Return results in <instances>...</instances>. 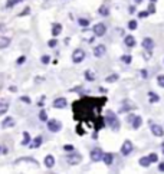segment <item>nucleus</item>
<instances>
[{
  "instance_id": "f257e3e1",
  "label": "nucleus",
  "mask_w": 164,
  "mask_h": 174,
  "mask_svg": "<svg viewBox=\"0 0 164 174\" xmlns=\"http://www.w3.org/2000/svg\"><path fill=\"white\" fill-rule=\"evenodd\" d=\"M107 104V98H95V97H84L72 104L73 118L79 122H94L95 131H99L104 127V120L101 118V109Z\"/></svg>"
},
{
  "instance_id": "f03ea898",
  "label": "nucleus",
  "mask_w": 164,
  "mask_h": 174,
  "mask_svg": "<svg viewBox=\"0 0 164 174\" xmlns=\"http://www.w3.org/2000/svg\"><path fill=\"white\" fill-rule=\"evenodd\" d=\"M104 122H107V125L109 127V130H112V131H118L120 130V127H121V122L120 120H118V117L115 115L114 111H107V114H105V120Z\"/></svg>"
},
{
  "instance_id": "7ed1b4c3",
  "label": "nucleus",
  "mask_w": 164,
  "mask_h": 174,
  "mask_svg": "<svg viewBox=\"0 0 164 174\" xmlns=\"http://www.w3.org/2000/svg\"><path fill=\"white\" fill-rule=\"evenodd\" d=\"M66 161L69 165H77L82 161V155L79 152H72V154H68L66 155Z\"/></svg>"
},
{
  "instance_id": "20e7f679",
  "label": "nucleus",
  "mask_w": 164,
  "mask_h": 174,
  "mask_svg": "<svg viewBox=\"0 0 164 174\" xmlns=\"http://www.w3.org/2000/svg\"><path fill=\"white\" fill-rule=\"evenodd\" d=\"M48 130L50 132H59L62 130V122L59 120H48Z\"/></svg>"
},
{
  "instance_id": "39448f33",
  "label": "nucleus",
  "mask_w": 164,
  "mask_h": 174,
  "mask_svg": "<svg viewBox=\"0 0 164 174\" xmlns=\"http://www.w3.org/2000/svg\"><path fill=\"white\" fill-rule=\"evenodd\" d=\"M89 157L92 160L94 163H98V161H102V157H104V151H102V148H94L91 154H89Z\"/></svg>"
},
{
  "instance_id": "423d86ee",
  "label": "nucleus",
  "mask_w": 164,
  "mask_h": 174,
  "mask_svg": "<svg viewBox=\"0 0 164 174\" xmlns=\"http://www.w3.org/2000/svg\"><path fill=\"white\" fill-rule=\"evenodd\" d=\"M85 59V52L82 49H75L72 53V62L73 63H81L82 60Z\"/></svg>"
},
{
  "instance_id": "0eeeda50",
  "label": "nucleus",
  "mask_w": 164,
  "mask_h": 174,
  "mask_svg": "<svg viewBox=\"0 0 164 174\" xmlns=\"http://www.w3.org/2000/svg\"><path fill=\"white\" fill-rule=\"evenodd\" d=\"M92 30H94V35H95V36L101 38V36H104L105 33H107V26H105L104 23H97V25L92 27Z\"/></svg>"
},
{
  "instance_id": "6e6552de",
  "label": "nucleus",
  "mask_w": 164,
  "mask_h": 174,
  "mask_svg": "<svg viewBox=\"0 0 164 174\" xmlns=\"http://www.w3.org/2000/svg\"><path fill=\"white\" fill-rule=\"evenodd\" d=\"M131 152H132V142L130 141V140H125L124 144L121 145V154H122L124 157H127V155H130Z\"/></svg>"
},
{
  "instance_id": "1a4fd4ad",
  "label": "nucleus",
  "mask_w": 164,
  "mask_h": 174,
  "mask_svg": "<svg viewBox=\"0 0 164 174\" xmlns=\"http://www.w3.org/2000/svg\"><path fill=\"white\" fill-rule=\"evenodd\" d=\"M135 108V105L132 102H130L128 99H124L122 101V104H121V107H120V114H124V112H128V111H132V109Z\"/></svg>"
},
{
  "instance_id": "9d476101",
  "label": "nucleus",
  "mask_w": 164,
  "mask_h": 174,
  "mask_svg": "<svg viewBox=\"0 0 164 174\" xmlns=\"http://www.w3.org/2000/svg\"><path fill=\"white\" fill-rule=\"evenodd\" d=\"M150 128H151L153 135H155V137H163L164 135L163 127H160L159 124H154V122H151V121H150Z\"/></svg>"
},
{
  "instance_id": "9b49d317",
  "label": "nucleus",
  "mask_w": 164,
  "mask_h": 174,
  "mask_svg": "<svg viewBox=\"0 0 164 174\" xmlns=\"http://www.w3.org/2000/svg\"><path fill=\"white\" fill-rule=\"evenodd\" d=\"M105 53H107V48L104 45H98V46L94 48V56L95 58H102Z\"/></svg>"
},
{
  "instance_id": "f8f14e48",
  "label": "nucleus",
  "mask_w": 164,
  "mask_h": 174,
  "mask_svg": "<svg viewBox=\"0 0 164 174\" xmlns=\"http://www.w3.org/2000/svg\"><path fill=\"white\" fill-rule=\"evenodd\" d=\"M66 105H68V102H66L65 98H56L53 101V104H52L53 108H59V109H63Z\"/></svg>"
},
{
  "instance_id": "ddd939ff",
  "label": "nucleus",
  "mask_w": 164,
  "mask_h": 174,
  "mask_svg": "<svg viewBox=\"0 0 164 174\" xmlns=\"http://www.w3.org/2000/svg\"><path fill=\"white\" fill-rule=\"evenodd\" d=\"M142 48L144 49H147V50H153V48H154V40L151 38H144V40H142Z\"/></svg>"
},
{
  "instance_id": "4468645a",
  "label": "nucleus",
  "mask_w": 164,
  "mask_h": 174,
  "mask_svg": "<svg viewBox=\"0 0 164 174\" xmlns=\"http://www.w3.org/2000/svg\"><path fill=\"white\" fill-rule=\"evenodd\" d=\"M102 161H104V163L109 167L111 164L114 163V154H112V152H107V154H105V152H104V157H102Z\"/></svg>"
},
{
  "instance_id": "2eb2a0df",
  "label": "nucleus",
  "mask_w": 164,
  "mask_h": 174,
  "mask_svg": "<svg viewBox=\"0 0 164 174\" xmlns=\"http://www.w3.org/2000/svg\"><path fill=\"white\" fill-rule=\"evenodd\" d=\"M124 43H125V46H128V48H134V46H135V38H134L132 35H128V36L124 38Z\"/></svg>"
},
{
  "instance_id": "dca6fc26",
  "label": "nucleus",
  "mask_w": 164,
  "mask_h": 174,
  "mask_svg": "<svg viewBox=\"0 0 164 174\" xmlns=\"http://www.w3.org/2000/svg\"><path fill=\"white\" fill-rule=\"evenodd\" d=\"M50 32H52V36H59L60 32H62V25L60 23H53Z\"/></svg>"
},
{
  "instance_id": "f3484780",
  "label": "nucleus",
  "mask_w": 164,
  "mask_h": 174,
  "mask_svg": "<svg viewBox=\"0 0 164 174\" xmlns=\"http://www.w3.org/2000/svg\"><path fill=\"white\" fill-rule=\"evenodd\" d=\"M45 165H46L48 169H53V165H55V157L52 155V154H49V155H46V157H45Z\"/></svg>"
},
{
  "instance_id": "a211bd4d",
  "label": "nucleus",
  "mask_w": 164,
  "mask_h": 174,
  "mask_svg": "<svg viewBox=\"0 0 164 174\" xmlns=\"http://www.w3.org/2000/svg\"><path fill=\"white\" fill-rule=\"evenodd\" d=\"M13 125H15V118L7 117V118H5L3 122H2V128H10V127H13Z\"/></svg>"
},
{
  "instance_id": "6ab92c4d",
  "label": "nucleus",
  "mask_w": 164,
  "mask_h": 174,
  "mask_svg": "<svg viewBox=\"0 0 164 174\" xmlns=\"http://www.w3.org/2000/svg\"><path fill=\"white\" fill-rule=\"evenodd\" d=\"M12 39L7 38V36H0V49H5V48H7L9 45H10Z\"/></svg>"
},
{
  "instance_id": "aec40b11",
  "label": "nucleus",
  "mask_w": 164,
  "mask_h": 174,
  "mask_svg": "<svg viewBox=\"0 0 164 174\" xmlns=\"http://www.w3.org/2000/svg\"><path fill=\"white\" fill-rule=\"evenodd\" d=\"M141 124H142V118L140 117V115H135L134 120H132V122H131L132 128H134V130H138V128L141 127Z\"/></svg>"
},
{
  "instance_id": "412c9836",
  "label": "nucleus",
  "mask_w": 164,
  "mask_h": 174,
  "mask_svg": "<svg viewBox=\"0 0 164 174\" xmlns=\"http://www.w3.org/2000/svg\"><path fill=\"white\" fill-rule=\"evenodd\" d=\"M84 76H85V79L87 81H89V82H94L95 81V72L94 71H91V69H87V71L84 72Z\"/></svg>"
},
{
  "instance_id": "4be33fe9",
  "label": "nucleus",
  "mask_w": 164,
  "mask_h": 174,
  "mask_svg": "<svg viewBox=\"0 0 164 174\" xmlns=\"http://www.w3.org/2000/svg\"><path fill=\"white\" fill-rule=\"evenodd\" d=\"M42 141H43L42 135H38V137H36V138H35V140L32 141V144H29V147H30V148H38V147H40Z\"/></svg>"
},
{
  "instance_id": "5701e85b",
  "label": "nucleus",
  "mask_w": 164,
  "mask_h": 174,
  "mask_svg": "<svg viewBox=\"0 0 164 174\" xmlns=\"http://www.w3.org/2000/svg\"><path fill=\"white\" fill-rule=\"evenodd\" d=\"M148 101H150L151 104L159 102V101H160L159 94H155V92H153V91H150V92H148Z\"/></svg>"
},
{
  "instance_id": "b1692460",
  "label": "nucleus",
  "mask_w": 164,
  "mask_h": 174,
  "mask_svg": "<svg viewBox=\"0 0 164 174\" xmlns=\"http://www.w3.org/2000/svg\"><path fill=\"white\" fill-rule=\"evenodd\" d=\"M118 73H111V75H108L107 78H105V82H108V84H114V82L118 81Z\"/></svg>"
},
{
  "instance_id": "393cba45",
  "label": "nucleus",
  "mask_w": 164,
  "mask_h": 174,
  "mask_svg": "<svg viewBox=\"0 0 164 174\" xmlns=\"http://www.w3.org/2000/svg\"><path fill=\"white\" fill-rule=\"evenodd\" d=\"M138 163H140V165H141V167H144V169L150 167V164H151V163H150V160H148V157H141Z\"/></svg>"
},
{
  "instance_id": "a878e982",
  "label": "nucleus",
  "mask_w": 164,
  "mask_h": 174,
  "mask_svg": "<svg viewBox=\"0 0 164 174\" xmlns=\"http://www.w3.org/2000/svg\"><path fill=\"white\" fill-rule=\"evenodd\" d=\"M7 109H9V102L7 101H2L0 102V115H3Z\"/></svg>"
},
{
  "instance_id": "bb28decb",
  "label": "nucleus",
  "mask_w": 164,
  "mask_h": 174,
  "mask_svg": "<svg viewBox=\"0 0 164 174\" xmlns=\"http://www.w3.org/2000/svg\"><path fill=\"white\" fill-rule=\"evenodd\" d=\"M98 13L101 15V16H108L109 15V7H107V6H101L98 9Z\"/></svg>"
},
{
  "instance_id": "cd10ccee",
  "label": "nucleus",
  "mask_w": 164,
  "mask_h": 174,
  "mask_svg": "<svg viewBox=\"0 0 164 174\" xmlns=\"http://www.w3.org/2000/svg\"><path fill=\"white\" fill-rule=\"evenodd\" d=\"M30 144V135H29V132H23V141H22V145H29Z\"/></svg>"
},
{
  "instance_id": "c85d7f7f",
  "label": "nucleus",
  "mask_w": 164,
  "mask_h": 174,
  "mask_svg": "<svg viewBox=\"0 0 164 174\" xmlns=\"http://www.w3.org/2000/svg\"><path fill=\"white\" fill-rule=\"evenodd\" d=\"M22 0H7L6 2V9H12L13 6H16L17 3H20Z\"/></svg>"
},
{
  "instance_id": "c756f323",
  "label": "nucleus",
  "mask_w": 164,
  "mask_h": 174,
  "mask_svg": "<svg viewBox=\"0 0 164 174\" xmlns=\"http://www.w3.org/2000/svg\"><path fill=\"white\" fill-rule=\"evenodd\" d=\"M78 23H79L82 27H88V25H89V19H85V17H79V19H78Z\"/></svg>"
},
{
  "instance_id": "7c9ffc66",
  "label": "nucleus",
  "mask_w": 164,
  "mask_h": 174,
  "mask_svg": "<svg viewBox=\"0 0 164 174\" xmlns=\"http://www.w3.org/2000/svg\"><path fill=\"white\" fill-rule=\"evenodd\" d=\"M39 120L46 122L48 121V114H46V111L45 109H40V112H39Z\"/></svg>"
},
{
  "instance_id": "2f4dec72",
  "label": "nucleus",
  "mask_w": 164,
  "mask_h": 174,
  "mask_svg": "<svg viewBox=\"0 0 164 174\" xmlns=\"http://www.w3.org/2000/svg\"><path fill=\"white\" fill-rule=\"evenodd\" d=\"M147 157H148V160H150V163H157V161H159V155H157L155 152H151Z\"/></svg>"
},
{
  "instance_id": "473e14b6",
  "label": "nucleus",
  "mask_w": 164,
  "mask_h": 174,
  "mask_svg": "<svg viewBox=\"0 0 164 174\" xmlns=\"http://www.w3.org/2000/svg\"><path fill=\"white\" fill-rule=\"evenodd\" d=\"M128 29H130V30H135L137 29V20H130V22H128Z\"/></svg>"
},
{
  "instance_id": "72a5a7b5",
  "label": "nucleus",
  "mask_w": 164,
  "mask_h": 174,
  "mask_svg": "<svg viewBox=\"0 0 164 174\" xmlns=\"http://www.w3.org/2000/svg\"><path fill=\"white\" fill-rule=\"evenodd\" d=\"M157 84H159L161 88H164V75H159V76H157Z\"/></svg>"
},
{
  "instance_id": "f704fd0d",
  "label": "nucleus",
  "mask_w": 164,
  "mask_h": 174,
  "mask_svg": "<svg viewBox=\"0 0 164 174\" xmlns=\"http://www.w3.org/2000/svg\"><path fill=\"white\" fill-rule=\"evenodd\" d=\"M121 60L125 62V63H131V56L130 55H124V56H121Z\"/></svg>"
},
{
  "instance_id": "c9c22d12",
  "label": "nucleus",
  "mask_w": 164,
  "mask_h": 174,
  "mask_svg": "<svg viewBox=\"0 0 164 174\" xmlns=\"http://www.w3.org/2000/svg\"><path fill=\"white\" fill-rule=\"evenodd\" d=\"M40 60H42V63H43V65H48V63H49V60H50V58L48 56V55H43V56L40 58Z\"/></svg>"
},
{
  "instance_id": "e433bc0d",
  "label": "nucleus",
  "mask_w": 164,
  "mask_h": 174,
  "mask_svg": "<svg viewBox=\"0 0 164 174\" xmlns=\"http://www.w3.org/2000/svg\"><path fill=\"white\" fill-rule=\"evenodd\" d=\"M56 45H58V40H56V39H50L49 42H48V46H49V48H55Z\"/></svg>"
},
{
  "instance_id": "4c0bfd02",
  "label": "nucleus",
  "mask_w": 164,
  "mask_h": 174,
  "mask_svg": "<svg viewBox=\"0 0 164 174\" xmlns=\"http://www.w3.org/2000/svg\"><path fill=\"white\" fill-rule=\"evenodd\" d=\"M63 150L68 152H71V151H73L75 148H73V145H71V144H66V145H63Z\"/></svg>"
},
{
  "instance_id": "58836bf2",
  "label": "nucleus",
  "mask_w": 164,
  "mask_h": 174,
  "mask_svg": "<svg viewBox=\"0 0 164 174\" xmlns=\"http://www.w3.org/2000/svg\"><path fill=\"white\" fill-rule=\"evenodd\" d=\"M148 15H150V13H148V12L142 10V12H140V13H138V17H140V19H144V17H147Z\"/></svg>"
},
{
  "instance_id": "ea45409f",
  "label": "nucleus",
  "mask_w": 164,
  "mask_h": 174,
  "mask_svg": "<svg viewBox=\"0 0 164 174\" xmlns=\"http://www.w3.org/2000/svg\"><path fill=\"white\" fill-rule=\"evenodd\" d=\"M148 13H154V12H155V7H154V2H151V5L148 6Z\"/></svg>"
},
{
  "instance_id": "a19ab883",
  "label": "nucleus",
  "mask_w": 164,
  "mask_h": 174,
  "mask_svg": "<svg viewBox=\"0 0 164 174\" xmlns=\"http://www.w3.org/2000/svg\"><path fill=\"white\" fill-rule=\"evenodd\" d=\"M25 60H26V56H20V58L16 60V63L17 65H22V63H25Z\"/></svg>"
},
{
  "instance_id": "79ce46f5",
  "label": "nucleus",
  "mask_w": 164,
  "mask_h": 174,
  "mask_svg": "<svg viewBox=\"0 0 164 174\" xmlns=\"http://www.w3.org/2000/svg\"><path fill=\"white\" fill-rule=\"evenodd\" d=\"M20 101H22V102H25V104H30V98H29V97H22V98H20Z\"/></svg>"
},
{
  "instance_id": "37998d69",
  "label": "nucleus",
  "mask_w": 164,
  "mask_h": 174,
  "mask_svg": "<svg viewBox=\"0 0 164 174\" xmlns=\"http://www.w3.org/2000/svg\"><path fill=\"white\" fill-rule=\"evenodd\" d=\"M159 171H160V173H164V163L159 164Z\"/></svg>"
},
{
  "instance_id": "c03bdc74",
  "label": "nucleus",
  "mask_w": 164,
  "mask_h": 174,
  "mask_svg": "<svg viewBox=\"0 0 164 174\" xmlns=\"http://www.w3.org/2000/svg\"><path fill=\"white\" fill-rule=\"evenodd\" d=\"M148 72L147 71H145V69H141V76H142V78H148Z\"/></svg>"
},
{
  "instance_id": "a18cd8bd",
  "label": "nucleus",
  "mask_w": 164,
  "mask_h": 174,
  "mask_svg": "<svg viewBox=\"0 0 164 174\" xmlns=\"http://www.w3.org/2000/svg\"><path fill=\"white\" fill-rule=\"evenodd\" d=\"M27 13H30V9H29V7H27V9H25V10L20 13V16H25V15H27Z\"/></svg>"
},
{
  "instance_id": "49530a36",
  "label": "nucleus",
  "mask_w": 164,
  "mask_h": 174,
  "mask_svg": "<svg viewBox=\"0 0 164 174\" xmlns=\"http://www.w3.org/2000/svg\"><path fill=\"white\" fill-rule=\"evenodd\" d=\"M134 117H135V115H134V114L128 115V118H127V121H128V122H132V120H134Z\"/></svg>"
},
{
  "instance_id": "de8ad7c7",
  "label": "nucleus",
  "mask_w": 164,
  "mask_h": 174,
  "mask_svg": "<svg viewBox=\"0 0 164 174\" xmlns=\"http://www.w3.org/2000/svg\"><path fill=\"white\" fill-rule=\"evenodd\" d=\"M128 12H130V13H135V7H134V6H130Z\"/></svg>"
},
{
  "instance_id": "09e8293b",
  "label": "nucleus",
  "mask_w": 164,
  "mask_h": 174,
  "mask_svg": "<svg viewBox=\"0 0 164 174\" xmlns=\"http://www.w3.org/2000/svg\"><path fill=\"white\" fill-rule=\"evenodd\" d=\"M9 89H10V92H16V91H17V88H16V87H10Z\"/></svg>"
},
{
  "instance_id": "8fccbe9b",
  "label": "nucleus",
  "mask_w": 164,
  "mask_h": 174,
  "mask_svg": "<svg viewBox=\"0 0 164 174\" xmlns=\"http://www.w3.org/2000/svg\"><path fill=\"white\" fill-rule=\"evenodd\" d=\"M3 29H5V25H3V23H0V32H2Z\"/></svg>"
},
{
  "instance_id": "3c124183",
  "label": "nucleus",
  "mask_w": 164,
  "mask_h": 174,
  "mask_svg": "<svg viewBox=\"0 0 164 174\" xmlns=\"http://www.w3.org/2000/svg\"><path fill=\"white\" fill-rule=\"evenodd\" d=\"M134 2H135L137 5H140V3H142V2H144V0H134Z\"/></svg>"
},
{
  "instance_id": "603ef678",
  "label": "nucleus",
  "mask_w": 164,
  "mask_h": 174,
  "mask_svg": "<svg viewBox=\"0 0 164 174\" xmlns=\"http://www.w3.org/2000/svg\"><path fill=\"white\" fill-rule=\"evenodd\" d=\"M161 151H163V154H164V142L161 144Z\"/></svg>"
},
{
  "instance_id": "864d4df0",
  "label": "nucleus",
  "mask_w": 164,
  "mask_h": 174,
  "mask_svg": "<svg viewBox=\"0 0 164 174\" xmlns=\"http://www.w3.org/2000/svg\"><path fill=\"white\" fill-rule=\"evenodd\" d=\"M151 2H157V0H151Z\"/></svg>"
}]
</instances>
